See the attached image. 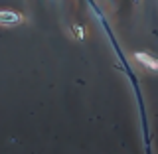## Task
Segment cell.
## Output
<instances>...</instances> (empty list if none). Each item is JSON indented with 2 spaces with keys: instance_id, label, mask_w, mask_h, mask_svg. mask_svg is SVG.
I'll return each mask as SVG.
<instances>
[{
  "instance_id": "6da1fadb",
  "label": "cell",
  "mask_w": 158,
  "mask_h": 154,
  "mask_svg": "<svg viewBox=\"0 0 158 154\" xmlns=\"http://www.w3.org/2000/svg\"><path fill=\"white\" fill-rule=\"evenodd\" d=\"M135 57H136L140 63H144L146 67H150V69H158V59L150 57L148 53H135Z\"/></svg>"
},
{
  "instance_id": "7a4b0ae2",
  "label": "cell",
  "mask_w": 158,
  "mask_h": 154,
  "mask_svg": "<svg viewBox=\"0 0 158 154\" xmlns=\"http://www.w3.org/2000/svg\"><path fill=\"white\" fill-rule=\"evenodd\" d=\"M0 20H2V24H16V22H20V14H14V12H2Z\"/></svg>"
}]
</instances>
